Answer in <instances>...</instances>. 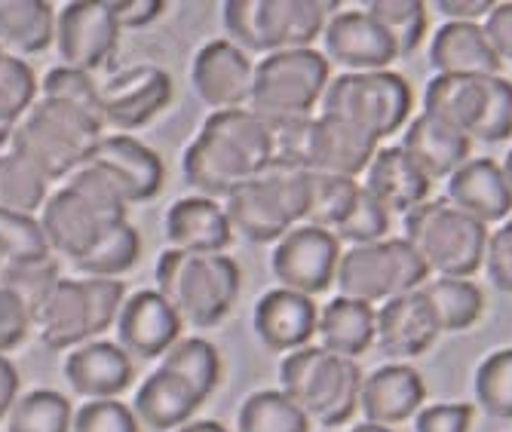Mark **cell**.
I'll return each instance as SVG.
<instances>
[{
	"label": "cell",
	"instance_id": "obj_2",
	"mask_svg": "<svg viewBox=\"0 0 512 432\" xmlns=\"http://www.w3.org/2000/svg\"><path fill=\"white\" fill-rule=\"evenodd\" d=\"M126 200L96 166L83 163L65 184L50 194L37 221L53 252L77 264L102 243V236L126 221Z\"/></svg>",
	"mask_w": 512,
	"mask_h": 432
},
{
	"label": "cell",
	"instance_id": "obj_51",
	"mask_svg": "<svg viewBox=\"0 0 512 432\" xmlns=\"http://www.w3.org/2000/svg\"><path fill=\"white\" fill-rule=\"evenodd\" d=\"M108 7L120 25V31H135L151 25L163 13V0H108Z\"/></svg>",
	"mask_w": 512,
	"mask_h": 432
},
{
	"label": "cell",
	"instance_id": "obj_16",
	"mask_svg": "<svg viewBox=\"0 0 512 432\" xmlns=\"http://www.w3.org/2000/svg\"><path fill=\"white\" fill-rule=\"evenodd\" d=\"M172 102V77L157 65H132L99 83V108L105 129L129 135L151 123Z\"/></svg>",
	"mask_w": 512,
	"mask_h": 432
},
{
	"label": "cell",
	"instance_id": "obj_11",
	"mask_svg": "<svg viewBox=\"0 0 512 432\" xmlns=\"http://www.w3.org/2000/svg\"><path fill=\"white\" fill-rule=\"evenodd\" d=\"M227 221L249 243H279L310 218V172L273 169L224 200Z\"/></svg>",
	"mask_w": 512,
	"mask_h": 432
},
{
	"label": "cell",
	"instance_id": "obj_29",
	"mask_svg": "<svg viewBox=\"0 0 512 432\" xmlns=\"http://www.w3.org/2000/svg\"><path fill=\"white\" fill-rule=\"evenodd\" d=\"M203 402L206 399L184 377H178L166 368H157L145 377L142 387H138V393L132 399V414L148 429L175 432L184 423L194 420V414Z\"/></svg>",
	"mask_w": 512,
	"mask_h": 432
},
{
	"label": "cell",
	"instance_id": "obj_47",
	"mask_svg": "<svg viewBox=\"0 0 512 432\" xmlns=\"http://www.w3.org/2000/svg\"><path fill=\"white\" fill-rule=\"evenodd\" d=\"M71 432H142V423L120 399H102L74 411Z\"/></svg>",
	"mask_w": 512,
	"mask_h": 432
},
{
	"label": "cell",
	"instance_id": "obj_46",
	"mask_svg": "<svg viewBox=\"0 0 512 432\" xmlns=\"http://www.w3.org/2000/svg\"><path fill=\"white\" fill-rule=\"evenodd\" d=\"M387 233H390V212L375 197H371L365 190V184H362L353 212L335 230V236L341 239V243H350V246H371V243H381V239H387Z\"/></svg>",
	"mask_w": 512,
	"mask_h": 432
},
{
	"label": "cell",
	"instance_id": "obj_21",
	"mask_svg": "<svg viewBox=\"0 0 512 432\" xmlns=\"http://www.w3.org/2000/svg\"><path fill=\"white\" fill-rule=\"evenodd\" d=\"M252 325L258 341L270 353H295L313 344L316 325H319V310L316 301L289 288H270L255 304Z\"/></svg>",
	"mask_w": 512,
	"mask_h": 432
},
{
	"label": "cell",
	"instance_id": "obj_18",
	"mask_svg": "<svg viewBox=\"0 0 512 432\" xmlns=\"http://www.w3.org/2000/svg\"><path fill=\"white\" fill-rule=\"evenodd\" d=\"M86 163L111 178V184L120 190L126 206L148 203L163 190L166 166H163L160 154L132 135H120V132L108 135L105 132V138L96 144V151H92V157Z\"/></svg>",
	"mask_w": 512,
	"mask_h": 432
},
{
	"label": "cell",
	"instance_id": "obj_48",
	"mask_svg": "<svg viewBox=\"0 0 512 432\" xmlns=\"http://www.w3.org/2000/svg\"><path fill=\"white\" fill-rule=\"evenodd\" d=\"M473 405L470 402H439L417 411L414 432H470Z\"/></svg>",
	"mask_w": 512,
	"mask_h": 432
},
{
	"label": "cell",
	"instance_id": "obj_12",
	"mask_svg": "<svg viewBox=\"0 0 512 432\" xmlns=\"http://www.w3.org/2000/svg\"><path fill=\"white\" fill-rule=\"evenodd\" d=\"M414 92L408 80L396 71H365V74H341L329 83L322 95L319 114L338 117L378 144L411 123Z\"/></svg>",
	"mask_w": 512,
	"mask_h": 432
},
{
	"label": "cell",
	"instance_id": "obj_24",
	"mask_svg": "<svg viewBox=\"0 0 512 432\" xmlns=\"http://www.w3.org/2000/svg\"><path fill=\"white\" fill-rule=\"evenodd\" d=\"M445 200L479 224H503L512 215V187L506 172L491 157H470L445 187Z\"/></svg>",
	"mask_w": 512,
	"mask_h": 432
},
{
	"label": "cell",
	"instance_id": "obj_13",
	"mask_svg": "<svg viewBox=\"0 0 512 432\" xmlns=\"http://www.w3.org/2000/svg\"><path fill=\"white\" fill-rule=\"evenodd\" d=\"M427 264L405 236H387L371 246H350L341 255L335 285L341 298L371 304L390 301L427 285Z\"/></svg>",
	"mask_w": 512,
	"mask_h": 432
},
{
	"label": "cell",
	"instance_id": "obj_1",
	"mask_svg": "<svg viewBox=\"0 0 512 432\" xmlns=\"http://www.w3.org/2000/svg\"><path fill=\"white\" fill-rule=\"evenodd\" d=\"M181 169L200 197L227 200L243 184L276 169L273 129L249 108L212 111L184 151Z\"/></svg>",
	"mask_w": 512,
	"mask_h": 432
},
{
	"label": "cell",
	"instance_id": "obj_7",
	"mask_svg": "<svg viewBox=\"0 0 512 432\" xmlns=\"http://www.w3.org/2000/svg\"><path fill=\"white\" fill-rule=\"evenodd\" d=\"M123 301L126 288L120 279L62 276L50 301L34 313L37 338L46 350L71 353L89 341H96L108 328H114Z\"/></svg>",
	"mask_w": 512,
	"mask_h": 432
},
{
	"label": "cell",
	"instance_id": "obj_59",
	"mask_svg": "<svg viewBox=\"0 0 512 432\" xmlns=\"http://www.w3.org/2000/svg\"><path fill=\"white\" fill-rule=\"evenodd\" d=\"M0 270H4V264H0Z\"/></svg>",
	"mask_w": 512,
	"mask_h": 432
},
{
	"label": "cell",
	"instance_id": "obj_39",
	"mask_svg": "<svg viewBox=\"0 0 512 432\" xmlns=\"http://www.w3.org/2000/svg\"><path fill=\"white\" fill-rule=\"evenodd\" d=\"M71 402L56 390H31L7 414V432H71Z\"/></svg>",
	"mask_w": 512,
	"mask_h": 432
},
{
	"label": "cell",
	"instance_id": "obj_3",
	"mask_svg": "<svg viewBox=\"0 0 512 432\" xmlns=\"http://www.w3.org/2000/svg\"><path fill=\"white\" fill-rule=\"evenodd\" d=\"M105 138V123L89 111L62 102L40 99L16 126L10 148L22 160H28L46 181H59L74 175Z\"/></svg>",
	"mask_w": 512,
	"mask_h": 432
},
{
	"label": "cell",
	"instance_id": "obj_35",
	"mask_svg": "<svg viewBox=\"0 0 512 432\" xmlns=\"http://www.w3.org/2000/svg\"><path fill=\"white\" fill-rule=\"evenodd\" d=\"M240 432H310V417L283 393L258 390L240 405Z\"/></svg>",
	"mask_w": 512,
	"mask_h": 432
},
{
	"label": "cell",
	"instance_id": "obj_5",
	"mask_svg": "<svg viewBox=\"0 0 512 432\" xmlns=\"http://www.w3.org/2000/svg\"><path fill=\"white\" fill-rule=\"evenodd\" d=\"M221 19L240 50L286 53L310 50L335 16V0H227Z\"/></svg>",
	"mask_w": 512,
	"mask_h": 432
},
{
	"label": "cell",
	"instance_id": "obj_8",
	"mask_svg": "<svg viewBox=\"0 0 512 432\" xmlns=\"http://www.w3.org/2000/svg\"><path fill=\"white\" fill-rule=\"evenodd\" d=\"M332 83V65L319 50H286L264 56L255 65L249 111L267 126H283L313 117Z\"/></svg>",
	"mask_w": 512,
	"mask_h": 432
},
{
	"label": "cell",
	"instance_id": "obj_50",
	"mask_svg": "<svg viewBox=\"0 0 512 432\" xmlns=\"http://www.w3.org/2000/svg\"><path fill=\"white\" fill-rule=\"evenodd\" d=\"M485 270L494 288L512 295V215L488 236Z\"/></svg>",
	"mask_w": 512,
	"mask_h": 432
},
{
	"label": "cell",
	"instance_id": "obj_54",
	"mask_svg": "<svg viewBox=\"0 0 512 432\" xmlns=\"http://www.w3.org/2000/svg\"><path fill=\"white\" fill-rule=\"evenodd\" d=\"M16 399H19V371L7 356H0V420L10 414Z\"/></svg>",
	"mask_w": 512,
	"mask_h": 432
},
{
	"label": "cell",
	"instance_id": "obj_27",
	"mask_svg": "<svg viewBox=\"0 0 512 432\" xmlns=\"http://www.w3.org/2000/svg\"><path fill=\"white\" fill-rule=\"evenodd\" d=\"M169 249L191 255H224L234 243V227L227 221L224 203L209 197H181L166 212Z\"/></svg>",
	"mask_w": 512,
	"mask_h": 432
},
{
	"label": "cell",
	"instance_id": "obj_58",
	"mask_svg": "<svg viewBox=\"0 0 512 432\" xmlns=\"http://www.w3.org/2000/svg\"><path fill=\"white\" fill-rule=\"evenodd\" d=\"M0 56H4V50H0Z\"/></svg>",
	"mask_w": 512,
	"mask_h": 432
},
{
	"label": "cell",
	"instance_id": "obj_17",
	"mask_svg": "<svg viewBox=\"0 0 512 432\" xmlns=\"http://www.w3.org/2000/svg\"><path fill=\"white\" fill-rule=\"evenodd\" d=\"M252 80L255 65L234 40H209L206 46H200L191 65V83L197 99L212 111L249 108Z\"/></svg>",
	"mask_w": 512,
	"mask_h": 432
},
{
	"label": "cell",
	"instance_id": "obj_41",
	"mask_svg": "<svg viewBox=\"0 0 512 432\" xmlns=\"http://www.w3.org/2000/svg\"><path fill=\"white\" fill-rule=\"evenodd\" d=\"M53 258V249L46 243L43 227L34 215L0 209V264H34Z\"/></svg>",
	"mask_w": 512,
	"mask_h": 432
},
{
	"label": "cell",
	"instance_id": "obj_38",
	"mask_svg": "<svg viewBox=\"0 0 512 432\" xmlns=\"http://www.w3.org/2000/svg\"><path fill=\"white\" fill-rule=\"evenodd\" d=\"M157 368H166L178 377H184L191 387L209 399L221 380V356L215 350V344H209L206 338H181L163 359Z\"/></svg>",
	"mask_w": 512,
	"mask_h": 432
},
{
	"label": "cell",
	"instance_id": "obj_4",
	"mask_svg": "<svg viewBox=\"0 0 512 432\" xmlns=\"http://www.w3.org/2000/svg\"><path fill=\"white\" fill-rule=\"evenodd\" d=\"M157 292L184 325L215 328L243 292V270L230 255H191L166 249L157 261Z\"/></svg>",
	"mask_w": 512,
	"mask_h": 432
},
{
	"label": "cell",
	"instance_id": "obj_22",
	"mask_svg": "<svg viewBox=\"0 0 512 432\" xmlns=\"http://www.w3.org/2000/svg\"><path fill=\"white\" fill-rule=\"evenodd\" d=\"M439 319L424 288L390 298L378 310V338L375 344L390 359H417L439 341Z\"/></svg>",
	"mask_w": 512,
	"mask_h": 432
},
{
	"label": "cell",
	"instance_id": "obj_9",
	"mask_svg": "<svg viewBox=\"0 0 512 432\" xmlns=\"http://www.w3.org/2000/svg\"><path fill=\"white\" fill-rule=\"evenodd\" d=\"M488 227L448 200H430L405 215V239L439 279H470L485 267Z\"/></svg>",
	"mask_w": 512,
	"mask_h": 432
},
{
	"label": "cell",
	"instance_id": "obj_57",
	"mask_svg": "<svg viewBox=\"0 0 512 432\" xmlns=\"http://www.w3.org/2000/svg\"><path fill=\"white\" fill-rule=\"evenodd\" d=\"M500 166H503V172H506V181H509V187H512V151L506 154V160H503Z\"/></svg>",
	"mask_w": 512,
	"mask_h": 432
},
{
	"label": "cell",
	"instance_id": "obj_37",
	"mask_svg": "<svg viewBox=\"0 0 512 432\" xmlns=\"http://www.w3.org/2000/svg\"><path fill=\"white\" fill-rule=\"evenodd\" d=\"M138 255H142V236L129 221H123L111 227L102 243L74 264V270L92 279H117L135 267Z\"/></svg>",
	"mask_w": 512,
	"mask_h": 432
},
{
	"label": "cell",
	"instance_id": "obj_14",
	"mask_svg": "<svg viewBox=\"0 0 512 432\" xmlns=\"http://www.w3.org/2000/svg\"><path fill=\"white\" fill-rule=\"evenodd\" d=\"M341 255V239L332 230L301 224L276 243L270 255V270L279 288L316 298L335 285Z\"/></svg>",
	"mask_w": 512,
	"mask_h": 432
},
{
	"label": "cell",
	"instance_id": "obj_19",
	"mask_svg": "<svg viewBox=\"0 0 512 432\" xmlns=\"http://www.w3.org/2000/svg\"><path fill=\"white\" fill-rule=\"evenodd\" d=\"M322 46H325V59L344 65L347 74L387 71L399 59L390 34L365 10L335 13L322 31Z\"/></svg>",
	"mask_w": 512,
	"mask_h": 432
},
{
	"label": "cell",
	"instance_id": "obj_20",
	"mask_svg": "<svg viewBox=\"0 0 512 432\" xmlns=\"http://www.w3.org/2000/svg\"><path fill=\"white\" fill-rule=\"evenodd\" d=\"M181 319L169 307V301L148 288L135 292L123 301V310L117 316V344L126 353H135L142 359H163L178 341H181Z\"/></svg>",
	"mask_w": 512,
	"mask_h": 432
},
{
	"label": "cell",
	"instance_id": "obj_43",
	"mask_svg": "<svg viewBox=\"0 0 512 432\" xmlns=\"http://www.w3.org/2000/svg\"><path fill=\"white\" fill-rule=\"evenodd\" d=\"M473 387L485 414L497 420H512V347L482 359Z\"/></svg>",
	"mask_w": 512,
	"mask_h": 432
},
{
	"label": "cell",
	"instance_id": "obj_49",
	"mask_svg": "<svg viewBox=\"0 0 512 432\" xmlns=\"http://www.w3.org/2000/svg\"><path fill=\"white\" fill-rule=\"evenodd\" d=\"M31 328H34V319L28 307L10 292V288L0 285V356L16 350L28 338Z\"/></svg>",
	"mask_w": 512,
	"mask_h": 432
},
{
	"label": "cell",
	"instance_id": "obj_42",
	"mask_svg": "<svg viewBox=\"0 0 512 432\" xmlns=\"http://www.w3.org/2000/svg\"><path fill=\"white\" fill-rule=\"evenodd\" d=\"M362 184L353 178L335 175H310V218L307 224L322 230H338L359 200Z\"/></svg>",
	"mask_w": 512,
	"mask_h": 432
},
{
	"label": "cell",
	"instance_id": "obj_31",
	"mask_svg": "<svg viewBox=\"0 0 512 432\" xmlns=\"http://www.w3.org/2000/svg\"><path fill=\"white\" fill-rule=\"evenodd\" d=\"M375 338H378V310L371 304L338 295L319 310L316 341L322 350L344 359H359L371 350Z\"/></svg>",
	"mask_w": 512,
	"mask_h": 432
},
{
	"label": "cell",
	"instance_id": "obj_28",
	"mask_svg": "<svg viewBox=\"0 0 512 432\" xmlns=\"http://www.w3.org/2000/svg\"><path fill=\"white\" fill-rule=\"evenodd\" d=\"M430 65L442 77H500L503 62L476 22H445L433 34Z\"/></svg>",
	"mask_w": 512,
	"mask_h": 432
},
{
	"label": "cell",
	"instance_id": "obj_26",
	"mask_svg": "<svg viewBox=\"0 0 512 432\" xmlns=\"http://www.w3.org/2000/svg\"><path fill=\"white\" fill-rule=\"evenodd\" d=\"M430 187L433 178L402 151V144H381L365 172V190L390 215H408L417 206L430 203Z\"/></svg>",
	"mask_w": 512,
	"mask_h": 432
},
{
	"label": "cell",
	"instance_id": "obj_30",
	"mask_svg": "<svg viewBox=\"0 0 512 432\" xmlns=\"http://www.w3.org/2000/svg\"><path fill=\"white\" fill-rule=\"evenodd\" d=\"M402 151L430 178H451L463 163H470L473 138L421 111L405 126Z\"/></svg>",
	"mask_w": 512,
	"mask_h": 432
},
{
	"label": "cell",
	"instance_id": "obj_36",
	"mask_svg": "<svg viewBox=\"0 0 512 432\" xmlns=\"http://www.w3.org/2000/svg\"><path fill=\"white\" fill-rule=\"evenodd\" d=\"M46 200H50V181L19 154H0V209L37 218Z\"/></svg>",
	"mask_w": 512,
	"mask_h": 432
},
{
	"label": "cell",
	"instance_id": "obj_55",
	"mask_svg": "<svg viewBox=\"0 0 512 432\" xmlns=\"http://www.w3.org/2000/svg\"><path fill=\"white\" fill-rule=\"evenodd\" d=\"M175 432H230L227 426H221L218 420H191V423H184L181 429Z\"/></svg>",
	"mask_w": 512,
	"mask_h": 432
},
{
	"label": "cell",
	"instance_id": "obj_23",
	"mask_svg": "<svg viewBox=\"0 0 512 432\" xmlns=\"http://www.w3.org/2000/svg\"><path fill=\"white\" fill-rule=\"evenodd\" d=\"M427 402V383L411 365H381L362 380L359 393V411L365 423L387 426L393 429L396 423H405L417 417V411Z\"/></svg>",
	"mask_w": 512,
	"mask_h": 432
},
{
	"label": "cell",
	"instance_id": "obj_32",
	"mask_svg": "<svg viewBox=\"0 0 512 432\" xmlns=\"http://www.w3.org/2000/svg\"><path fill=\"white\" fill-rule=\"evenodd\" d=\"M56 10L46 0H0V50L22 59L56 43Z\"/></svg>",
	"mask_w": 512,
	"mask_h": 432
},
{
	"label": "cell",
	"instance_id": "obj_40",
	"mask_svg": "<svg viewBox=\"0 0 512 432\" xmlns=\"http://www.w3.org/2000/svg\"><path fill=\"white\" fill-rule=\"evenodd\" d=\"M365 13L390 34L399 59L411 56L427 37V4L421 0H371Z\"/></svg>",
	"mask_w": 512,
	"mask_h": 432
},
{
	"label": "cell",
	"instance_id": "obj_34",
	"mask_svg": "<svg viewBox=\"0 0 512 432\" xmlns=\"http://www.w3.org/2000/svg\"><path fill=\"white\" fill-rule=\"evenodd\" d=\"M37 92L40 83L22 59L10 53L0 56V148L13 141L16 126L37 102Z\"/></svg>",
	"mask_w": 512,
	"mask_h": 432
},
{
	"label": "cell",
	"instance_id": "obj_53",
	"mask_svg": "<svg viewBox=\"0 0 512 432\" xmlns=\"http://www.w3.org/2000/svg\"><path fill=\"white\" fill-rule=\"evenodd\" d=\"M436 10L448 19V22H476L488 19V13L494 10V0H439Z\"/></svg>",
	"mask_w": 512,
	"mask_h": 432
},
{
	"label": "cell",
	"instance_id": "obj_6",
	"mask_svg": "<svg viewBox=\"0 0 512 432\" xmlns=\"http://www.w3.org/2000/svg\"><path fill=\"white\" fill-rule=\"evenodd\" d=\"M365 371L356 359L335 356L322 347L295 350L279 365V390H283L307 417L319 426L350 423L359 411Z\"/></svg>",
	"mask_w": 512,
	"mask_h": 432
},
{
	"label": "cell",
	"instance_id": "obj_45",
	"mask_svg": "<svg viewBox=\"0 0 512 432\" xmlns=\"http://www.w3.org/2000/svg\"><path fill=\"white\" fill-rule=\"evenodd\" d=\"M40 95L46 99H62L71 102L83 111H89L92 117L102 120V108H99V80L92 74L74 71L68 65H59L53 71H46V77L40 80Z\"/></svg>",
	"mask_w": 512,
	"mask_h": 432
},
{
	"label": "cell",
	"instance_id": "obj_44",
	"mask_svg": "<svg viewBox=\"0 0 512 432\" xmlns=\"http://www.w3.org/2000/svg\"><path fill=\"white\" fill-rule=\"evenodd\" d=\"M59 282H62V273H59V264L53 258L34 261V264H13V267L0 270V285L10 288V292L28 307L31 319L46 301H50V295L56 292Z\"/></svg>",
	"mask_w": 512,
	"mask_h": 432
},
{
	"label": "cell",
	"instance_id": "obj_25",
	"mask_svg": "<svg viewBox=\"0 0 512 432\" xmlns=\"http://www.w3.org/2000/svg\"><path fill=\"white\" fill-rule=\"evenodd\" d=\"M62 371L71 393L89 402L117 399L132 383V359L120 344L111 341H89L71 350L65 356Z\"/></svg>",
	"mask_w": 512,
	"mask_h": 432
},
{
	"label": "cell",
	"instance_id": "obj_52",
	"mask_svg": "<svg viewBox=\"0 0 512 432\" xmlns=\"http://www.w3.org/2000/svg\"><path fill=\"white\" fill-rule=\"evenodd\" d=\"M485 37L500 62H512V4H494L485 19Z\"/></svg>",
	"mask_w": 512,
	"mask_h": 432
},
{
	"label": "cell",
	"instance_id": "obj_15",
	"mask_svg": "<svg viewBox=\"0 0 512 432\" xmlns=\"http://www.w3.org/2000/svg\"><path fill=\"white\" fill-rule=\"evenodd\" d=\"M120 25L108 0H71L56 16V50L68 68L96 77L120 46Z\"/></svg>",
	"mask_w": 512,
	"mask_h": 432
},
{
	"label": "cell",
	"instance_id": "obj_10",
	"mask_svg": "<svg viewBox=\"0 0 512 432\" xmlns=\"http://www.w3.org/2000/svg\"><path fill=\"white\" fill-rule=\"evenodd\" d=\"M424 114L485 144L512 138V80L500 77H442L424 92Z\"/></svg>",
	"mask_w": 512,
	"mask_h": 432
},
{
	"label": "cell",
	"instance_id": "obj_33",
	"mask_svg": "<svg viewBox=\"0 0 512 432\" xmlns=\"http://www.w3.org/2000/svg\"><path fill=\"white\" fill-rule=\"evenodd\" d=\"M424 292L442 331H467L485 313V292L473 279H436L424 285Z\"/></svg>",
	"mask_w": 512,
	"mask_h": 432
},
{
	"label": "cell",
	"instance_id": "obj_56",
	"mask_svg": "<svg viewBox=\"0 0 512 432\" xmlns=\"http://www.w3.org/2000/svg\"><path fill=\"white\" fill-rule=\"evenodd\" d=\"M350 432H393V429H387V426H375V423H359V426H353Z\"/></svg>",
	"mask_w": 512,
	"mask_h": 432
}]
</instances>
